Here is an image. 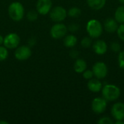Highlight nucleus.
<instances>
[{"label": "nucleus", "instance_id": "nucleus-15", "mask_svg": "<svg viewBox=\"0 0 124 124\" xmlns=\"http://www.w3.org/2000/svg\"><path fill=\"white\" fill-rule=\"evenodd\" d=\"M86 1L89 7L95 10H99L102 9L106 4V0H86Z\"/></svg>", "mask_w": 124, "mask_h": 124}, {"label": "nucleus", "instance_id": "nucleus-21", "mask_svg": "<svg viewBox=\"0 0 124 124\" xmlns=\"http://www.w3.org/2000/svg\"><path fill=\"white\" fill-rule=\"evenodd\" d=\"M38 15L39 13L36 10H31L27 13V18L29 21H35L38 18Z\"/></svg>", "mask_w": 124, "mask_h": 124}, {"label": "nucleus", "instance_id": "nucleus-30", "mask_svg": "<svg viewBox=\"0 0 124 124\" xmlns=\"http://www.w3.org/2000/svg\"><path fill=\"white\" fill-rule=\"evenodd\" d=\"M3 41H4V37L1 35H0V46L3 44Z\"/></svg>", "mask_w": 124, "mask_h": 124}, {"label": "nucleus", "instance_id": "nucleus-4", "mask_svg": "<svg viewBox=\"0 0 124 124\" xmlns=\"http://www.w3.org/2000/svg\"><path fill=\"white\" fill-rule=\"evenodd\" d=\"M49 14L51 20L56 23H60L63 21L68 15L66 9L61 6H57L54 8H52Z\"/></svg>", "mask_w": 124, "mask_h": 124}, {"label": "nucleus", "instance_id": "nucleus-32", "mask_svg": "<svg viewBox=\"0 0 124 124\" xmlns=\"http://www.w3.org/2000/svg\"><path fill=\"white\" fill-rule=\"evenodd\" d=\"M0 124H9V123L6 121H0Z\"/></svg>", "mask_w": 124, "mask_h": 124}, {"label": "nucleus", "instance_id": "nucleus-26", "mask_svg": "<svg viewBox=\"0 0 124 124\" xmlns=\"http://www.w3.org/2000/svg\"><path fill=\"white\" fill-rule=\"evenodd\" d=\"M99 124H113V121L111 120V118H110L109 117H103L102 118L100 119V121H98Z\"/></svg>", "mask_w": 124, "mask_h": 124}, {"label": "nucleus", "instance_id": "nucleus-28", "mask_svg": "<svg viewBox=\"0 0 124 124\" xmlns=\"http://www.w3.org/2000/svg\"><path fill=\"white\" fill-rule=\"evenodd\" d=\"M79 28V25L77 23H71L70 25H69V27L68 29L70 30V31L71 32H76Z\"/></svg>", "mask_w": 124, "mask_h": 124}, {"label": "nucleus", "instance_id": "nucleus-16", "mask_svg": "<svg viewBox=\"0 0 124 124\" xmlns=\"http://www.w3.org/2000/svg\"><path fill=\"white\" fill-rule=\"evenodd\" d=\"M74 70L78 73H82L85 70H86V62L83 59H77L74 63L73 66Z\"/></svg>", "mask_w": 124, "mask_h": 124}, {"label": "nucleus", "instance_id": "nucleus-8", "mask_svg": "<svg viewBox=\"0 0 124 124\" xmlns=\"http://www.w3.org/2000/svg\"><path fill=\"white\" fill-rule=\"evenodd\" d=\"M36 11L39 15H46L52 8V0H38L36 5Z\"/></svg>", "mask_w": 124, "mask_h": 124}, {"label": "nucleus", "instance_id": "nucleus-20", "mask_svg": "<svg viewBox=\"0 0 124 124\" xmlns=\"http://www.w3.org/2000/svg\"><path fill=\"white\" fill-rule=\"evenodd\" d=\"M8 49L4 46H0V62L5 60L8 57Z\"/></svg>", "mask_w": 124, "mask_h": 124}, {"label": "nucleus", "instance_id": "nucleus-14", "mask_svg": "<svg viewBox=\"0 0 124 124\" xmlns=\"http://www.w3.org/2000/svg\"><path fill=\"white\" fill-rule=\"evenodd\" d=\"M87 86L92 92H99L102 89V84L98 78H91L87 84Z\"/></svg>", "mask_w": 124, "mask_h": 124}, {"label": "nucleus", "instance_id": "nucleus-2", "mask_svg": "<svg viewBox=\"0 0 124 124\" xmlns=\"http://www.w3.org/2000/svg\"><path fill=\"white\" fill-rule=\"evenodd\" d=\"M102 94L103 98L107 102H112L116 100L120 97L121 90L116 85L107 84L102 88Z\"/></svg>", "mask_w": 124, "mask_h": 124}, {"label": "nucleus", "instance_id": "nucleus-10", "mask_svg": "<svg viewBox=\"0 0 124 124\" xmlns=\"http://www.w3.org/2000/svg\"><path fill=\"white\" fill-rule=\"evenodd\" d=\"M92 110L97 114L104 113L107 108V101L103 97L94 98L92 102Z\"/></svg>", "mask_w": 124, "mask_h": 124}, {"label": "nucleus", "instance_id": "nucleus-24", "mask_svg": "<svg viewBox=\"0 0 124 124\" xmlns=\"http://www.w3.org/2000/svg\"><path fill=\"white\" fill-rule=\"evenodd\" d=\"M83 76L85 79H87V80H90L91 78H93L94 76V73H93V71L92 70H85L83 73Z\"/></svg>", "mask_w": 124, "mask_h": 124}, {"label": "nucleus", "instance_id": "nucleus-3", "mask_svg": "<svg viewBox=\"0 0 124 124\" xmlns=\"http://www.w3.org/2000/svg\"><path fill=\"white\" fill-rule=\"evenodd\" d=\"M87 33L91 38H99L102 33V25L101 23L95 19L91 20L87 23L86 25Z\"/></svg>", "mask_w": 124, "mask_h": 124}, {"label": "nucleus", "instance_id": "nucleus-27", "mask_svg": "<svg viewBox=\"0 0 124 124\" xmlns=\"http://www.w3.org/2000/svg\"><path fill=\"white\" fill-rule=\"evenodd\" d=\"M110 48H111L112 51H113L115 52H118L121 50V45L118 42H113L111 44Z\"/></svg>", "mask_w": 124, "mask_h": 124}, {"label": "nucleus", "instance_id": "nucleus-18", "mask_svg": "<svg viewBox=\"0 0 124 124\" xmlns=\"http://www.w3.org/2000/svg\"><path fill=\"white\" fill-rule=\"evenodd\" d=\"M115 20L119 23H124V6L117 8L115 12Z\"/></svg>", "mask_w": 124, "mask_h": 124}, {"label": "nucleus", "instance_id": "nucleus-29", "mask_svg": "<svg viewBox=\"0 0 124 124\" xmlns=\"http://www.w3.org/2000/svg\"><path fill=\"white\" fill-rule=\"evenodd\" d=\"M78 54H79L78 52L76 51V50H75V49L71 50L70 52V56L72 58H77V57H78Z\"/></svg>", "mask_w": 124, "mask_h": 124}, {"label": "nucleus", "instance_id": "nucleus-17", "mask_svg": "<svg viewBox=\"0 0 124 124\" xmlns=\"http://www.w3.org/2000/svg\"><path fill=\"white\" fill-rule=\"evenodd\" d=\"M63 44L68 48H73L77 44V38L74 35L65 36L63 39Z\"/></svg>", "mask_w": 124, "mask_h": 124}, {"label": "nucleus", "instance_id": "nucleus-9", "mask_svg": "<svg viewBox=\"0 0 124 124\" xmlns=\"http://www.w3.org/2000/svg\"><path fill=\"white\" fill-rule=\"evenodd\" d=\"M92 71L94 76L98 79H102L108 75L107 65L102 62H96L92 68Z\"/></svg>", "mask_w": 124, "mask_h": 124}, {"label": "nucleus", "instance_id": "nucleus-23", "mask_svg": "<svg viewBox=\"0 0 124 124\" xmlns=\"http://www.w3.org/2000/svg\"><path fill=\"white\" fill-rule=\"evenodd\" d=\"M117 33L118 37L123 41H124V23H121V25L118 26L117 30Z\"/></svg>", "mask_w": 124, "mask_h": 124}, {"label": "nucleus", "instance_id": "nucleus-19", "mask_svg": "<svg viewBox=\"0 0 124 124\" xmlns=\"http://www.w3.org/2000/svg\"><path fill=\"white\" fill-rule=\"evenodd\" d=\"M81 11L78 7H74L70 8L68 12V15H69L71 17H78L81 15Z\"/></svg>", "mask_w": 124, "mask_h": 124}, {"label": "nucleus", "instance_id": "nucleus-5", "mask_svg": "<svg viewBox=\"0 0 124 124\" xmlns=\"http://www.w3.org/2000/svg\"><path fill=\"white\" fill-rule=\"evenodd\" d=\"M68 32V28L65 25L57 23L50 29V36L54 39H60L65 37Z\"/></svg>", "mask_w": 124, "mask_h": 124}, {"label": "nucleus", "instance_id": "nucleus-25", "mask_svg": "<svg viewBox=\"0 0 124 124\" xmlns=\"http://www.w3.org/2000/svg\"><path fill=\"white\" fill-rule=\"evenodd\" d=\"M118 63L119 67L121 69H124V51L121 52L118 55Z\"/></svg>", "mask_w": 124, "mask_h": 124}, {"label": "nucleus", "instance_id": "nucleus-22", "mask_svg": "<svg viewBox=\"0 0 124 124\" xmlns=\"http://www.w3.org/2000/svg\"><path fill=\"white\" fill-rule=\"evenodd\" d=\"M92 39L89 37H84L81 42V44L84 48H88L92 45Z\"/></svg>", "mask_w": 124, "mask_h": 124}, {"label": "nucleus", "instance_id": "nucleus-13", "mask_svg": "<svg viewBox=\"0 0 124 124\" xmlns=\"http://www.w3.org/2000/svg\"><path fill=\"white\" fill-rule=\"evenodd\" d=\"M118 22L113 18H108L105 20L104 26H105V29L107 32L108 33H114L116 31H117L118 28Z\"/></svg>", "mask_w": 124, "mask_h": 124}, {"label": "nucleus", "instance_id": "nucleus-6", "mask_svg": "<svg viewBox=\"0 0 124 124\" xmlns=\"http://www.w3.org/2000/svg\"><path fill=\"white\" fill-rule=\"evenodd\" d=\"M20 43V36L15 33H11L4 37L3 45L8 49H16Z\"/></svg>", "mask_w": 124, "mask_h": 124}, {"label": "nucleus", "instance_id": "nucleus-12", "mask_svg": "<svg viewBox=\"0 0 124 124\" xmlns=\"http://www.w3.org/2000/svg\"><path fill=\"white\" fill-rule=\"evenodd\" d=\"M93 49L95 53L97 54L102 55L106 53L108 50V46L105 41L103 40H97L94 42L93 45Z\"/></svg>", "mask_w": 124, "mask_h": 124}, {"label": "nucleus", "instance_id": "nucleus-7", "mask_svg": "<svg viewBox=\"0 0 124 124\" xmlns=\"http://www.w3.org/2000/svg\"><path fill=\"white\" fill-rule=\"evenodd\" d=\"M32 51L29 46L23 45L17 46L15 51V57L20 61H24L31 57Z\"/></svg>", "mask_w": 124, "mask_h": 124}, {"label": "nucleus", "instance_id": "nucleus-1", "mask_svg": "<svg viewBox=\"0 0 124 124\" xmlns=\"http://www.w3.org/2000/svg\"><path fill=\"white\" fill-rule=\"evenodd\" d=\"M8 15L13 21H20L25 15L23 5L19 1H14L11 3L8 7Z\"/></svg>", "mask_w": 124, "mask_h": 124}, {"label": "nucleus", "instance_id": "nucleus-33", "mask_svg": "<svg viewBox=\"0 0 124 124\" xmlns=\"http://www.w3.org/2000/svg\"><path fill=\"white\" fill-rule=\"evenodd\" d=\"M119 1L121 3V4H124V0H119Z\"/></svg>", "mask_w": 124, "mask_h": 124}, {"label": "nucleus", "instance_id": "nucleus-31", "mask_svg": "<svg viewBox=\"0 0 124 124\" xmlns=\"http://www.w3.org/2000/svg\"><path fill=\"white\" fill-rule=\"evenodd\" d=\"M116 124H124V121H116Z\"/></svg>", "mask_w": 124, "mask_h": 124}, {"label": "nucleus", "instance_id": "nucleus-11", "mask_svg": "<svg viewBox=\"0 0 124 124\" xmlns=\"http://www.w3.org/2000/svg\"><path fill=\"white\" fill-rule=\"evenodd\" d=\"M111 114L116 121H124V103H115L111 108Z\"/></svg>", "mask_w": 124, "mask_h": 124}]
</instances>
